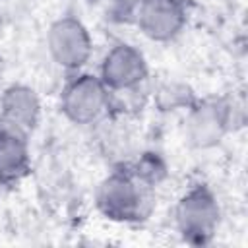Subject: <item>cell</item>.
Returning <instances> with one entry per match:
<instances>
[{
  "label": "cell",
  "mask_w": 248,
  "mask_h": 248,
  "mask_svg": "<svg viewBox=\"0 0 248 248\" xmlns=\"http://www.w3.org/2000/svg\"><path fill=\"white\" fill-rule=\"evenodd\" d=\"M108 108L110 91L95 74H78L62 89L60 110L78 126L97 122Z\"/></svg>",
  "instance_id": "obj_4"
},
{
  "label": "cell",
  "mask_w": 248,
  "mask_h": 248,
  "mask_svg": "<svg viewBox=\"0 0 248 248\" xmlns=\"http://www.w3.org/2000/svg\"><path fill=\"white\" fill-rule=\"evenodd\" d=\"M91 2H97V0H91Z\"/></svg>",
  "instance_id": "obj_14"
},
{
  "label": "cell",
  "mask_w": 248,
  "mask_h": 248,
  "mask_svg": "<svg viewBox=\"0 0 248 248\" xmlns=\"http://www.w3.org/2000/svg\"><path fill=\"white\" fill-rule=\"evenodd\" d=\"M134 23L151 41H172L186 25V8L180 0H138Z\"/></svg>",
  "instance_id": "obj_7"
},
{
  "label": "cell",
  "mask_w": 248,
  "mask_h": 248,
  "mask_svg": "<svg viewBox=\"0 0 248 248\" xmlns=\"http://www.w3.org/2000/svg\"><path fill=\"white\" fill-rule=\"evenodd\" d=\"M0 120L29 134L41 120V101L33 87L12 83L0 95Z\"/></svg>",
  "instance_id": "obj_8"
},
{
  "label": "cell",
  "mask_w": 248,
  "mask_h": 248,
  "mask_svg": "<svg viewBox=\"0 0 248 248\" xmlns=\"http://www.w3.org/2000/svg\"><path fill=\"white\" fill-rule=\"evenodd\" d=\"M196 99L192 97V89L178 81L163 83L155 93V103L161 110H178L188 108Z\"/></svg>",
  "instance_id": "obj_10"
},
{
  "label": "cell",
  "mask_w": 248,
  "mask_h": 248,
  "mask_svg": "<svg viewBox=\"0 0 248 248\" xmlns=\"http://www.w3.org/2000/svg\"><path fill=\"white\" fill-rule=\"evenodd\" d=\"M132 174H134L140 182H143L145 186L155 188V186H157L159 182H163L165 176H167V163H165V159H163L159 153L149 151V153H143V155L136 161V165H134V169H132Z\"/></svg>",
  "instance_id": "obj_11"
},
{
  "label": "cell",
  "mask_w": 248,
  "mask_h": 248,
  "mask_svg": "<svg viewBox=\"0 0 248 248\" xmlns=\"http://www.w3.org/2000/svg\"><path fill=\"white\" fill-rule=\"evenodd\" d=\"M236 105L225 99L194 101L186 108L184 138L194 149H211L236 124Z\"/></svg>",
  "instance_id": "obj_3"
},
{
  "label": "cell",
  "mask_w": 248,
  "mask_h": 248,
  "mask_svg": "<svg viewBox=\"0 0 248 248\" xmlns=\"http://www.w3.org/2000/svg\"><path fill=\"white\" fill-rule=\"evenodd\" d=\"M46 50L52 62L68 72H79L91 58L93 39L76 16H60L48 25Z\"/></svg>",
  "instance_id": "obj_5"
},
{
  "label": "cell",
  "mask_w": 248,
  "mask_h": 248,
  "mask_svg": "<svg viewBox=\"0 0 248 248\" xmlns=\"http://www.w3.org/2000/svg\"><path fill=\"white\" fill-rule=\"evenodd\" d=\"M2 186H4V180L0 178V194H2Z\"/></svg>",
  "instance_id": "obj_13"
},
{
  "label": "cell",
  "mask_w": 248,
  "mask_h": 248,
  "mask_svg": "<svg viewBox=\"0 0 248 248\" xmlns=\"http://www.w3.org/2000/svg\"><path fill=\"white\" fill-rule=\"evenodd\" d=\"M149 186L140 182L132 170H114L101 180L95 192L97 209L110 221L134 223L151 211Z\"/></svg>",
  "instance_id": "obj_1"
},
{
  "label": "cell",
  "mask_w": 248,
  "mask_h": 248,
  "mask_svg": "<svg viewBox=\"0 0 248 248\" xmlns=\"http://www.w3.org/2000/svg\"><path fill=\"white\" fill-rule=\"evenodd\" d=\"M31 165L27 134L0 120V178L6 182L19 180Z\"/></svg>",
  "instance_id": "obj_9"
},
{
  "label": "cell",
  "mask_w": 248,
  "mask_h": 248,
  "mask_svg": "<svg viewBox=\"0 0 248 248\" xmlns=\"http://www.w3.org/2000/svg\"><path fill=\"white\" fill-rule=\"evenodd\" d=\"M149 76L143 52L130 43H116L107 50L101 62L99 78L110 93H126L138 89Z\"/></svg>",
  "instance_id": "obj_6"
},
{
  "label": "cell",
  "mask_w": 248,
  "mask_h": 248,
  "mask_svg": "<svg viewBox=\"0 0 248 248\" xmlns=\"http://www.w3.org/2000/svg\"><path fill=\"white\" fill-rule=\"evenodd\" d=\"M180 2H184V0H180Z\"/></svg>",
  "instance_id": "obj_15"
},
{
  "label": "cell",
  "mask_w": 248,
  "mask_h": 248,
  "mask_svg": "<svg viewBox=\"0 0 248 248\" xmlns=\"http://www.w3.org/2000/svg\"><path fill=\"white\" fill-rule=\"evenodd\" d=\"M221 223V207L207 186H192L174 205V225L182 240L194 246L209 244Z\"/></svg>",
  "instance_id": "obj_2"
},
{
  "label": "cell",
  "mask_w": 248,
  "mask_h": 248,
  "mask_svg": "<svg viewBox=\"0 0 248 248\" xmlns=\"http://www.w3.org/2000/svg\"><path fill=\"white\" fill-rule=\"evenodd\" d=\"M2 31H4V21H2V16H0V39H2Z\"/></svg>",
  "instance_id": "obj_12"
}]
</instances>
